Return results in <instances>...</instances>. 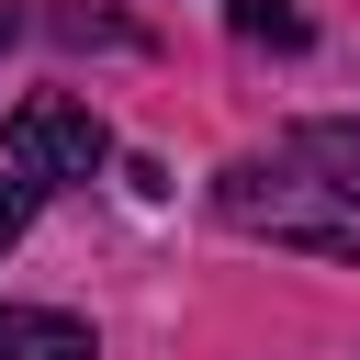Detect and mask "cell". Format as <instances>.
I'll return each instance as SVG.
<instances>
[{
	"instance_id": "52a82bcc",
	"label": "cell",
	"mask_w": 360,
	"mask_h": 360,
	"mask_svg": "<svg viewBox=\"0 0 360 360\" xmlns=\"http://www.w3.org/2000/svg\"><path fill=\"white\" fill-rule=\"evenodd\" d=\"M11 34H22V11H11V0H0V45H11Z\"/></svg>"
},
{
	"instance_id": "7a4b0ae2",
	"label": "cell",
	"mask_w": 360,
	"mask_h": 360,
	"mask_svg": "<svg viewBox=\"0 0 360 360\" xmlns=\"http://www.w3.org/2000/svg\"><path fill=\"white\" fill-rule=\"evenodd\" d=\"M101 169H112V135H101L90 101L34 90V101L11 112V180H22V191H68V180H101Z\"/></svg>"
},
{
	"instance_id": "277c9868",
	"label": "cell",
	"mask_w": 360,
	"mask_h": 360,
	"mask_svg": "<svg viewBox=\"0 0 360 360\" xmlns=\"http://www.w3.org/2000/svg\"><path fill=\"white\" fill-rule=\"evenodd\" d=\"M292 158H304V169H326V191H349V202H360V124H326V112H315V124H292Z\"/></svg>"
},
{
	"instance_id": "3957f363",
	"label": "cell",
	"mask_w": 360,
	"mask_h": 360,
	"mask_svg": "<svg viewBox=\"0 0 360 360\" xmlns=\"http://www.w3.org/2000/svg\"><path fill=\"white\" fill-rule=\"evenodd\" d=\"M0 360H90V326L56 304H0Z\"/></svg>"
},
{
	"instance_id": "8992f818",
	"label": "cell",
	"mask_w": 360,
	"mask_h": 360,
	"mask_svg": "<svg viewBox=\"0 0 360 360\" xmlns=\"http://www.w3.org/2000/svg\"><path fill=\"white\" fill-rule=\"evenodd\" d=\"M22 225H34V191H22V180H11V169H0V259H11V248H22Z\"/></svg>"
},
{
	"instance_id": "5b68a950",
	"label": "cell",
	"mask_w": 360,
	"mask_h": 360,
	"mask_svg": "<svg viewBox=\"0 0 360 360\" xmlns=\"http://www.w3.org/2000/svg\"><path fill=\"white\" fill-rule=\"evenodd\" d=\"M225 22H236L248 45H281V56L304 45V11H292V0H225Z\"/></svg>"
},
{
	"instance_id": "6da1fadb",
	"label": "cell",
	"mask_w": 360,
	"mask_h": 360,
	"mask_svg": "<svg viewBox=\"0 0 360 360\" xmlns=\"http://www.w3.org/2000/svg\"><path fill=\"white\" fill-rule=\"evenodd\" d=\"M214 214L248 225V236H281V248H315V259H360V202L326 191V180H292L270 158H236L214 180Z\"/></svg>"
}]
</instances>
